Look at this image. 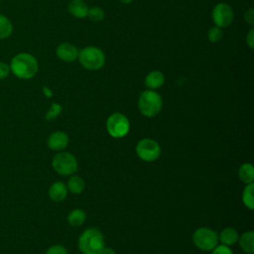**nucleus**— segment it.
Segmentation results:
<instances>
[{
	"instance_id": "f03ea898",
	"label": "nucleus",
	"mask_w": 254,
	"mask_h": 254,
	"mask_svg": "<svg viewBox=\"0 0 254 254\" xmlns=\"http://www.w3.org/2000/svg\"><path fill=\"white\" fill-rule=\"evenodd\" d=\"M103 247V235L96 228H87L78 238V248L83 254H99Z\"/></svg>"
},
{
	"instance_id": "9b49d317",
	"label": "nucleus",
	"mask_w": 254,
	"mask_h": 254,
	"mask_svg": "<svg viewBox=\"0 0 254 254\" xmlns=\"http://www.w3.org/2000/svg\"><path fill=\"white\" fill-rule=\"evenodd\" d=\"M68 144V137L62 131L53 132L48 138V146L54 151L64 150Z\"/></svg>"
},
{
	"instance_id": "f3484780",
	"label": "nucleus",
	"mask_w": 254,
	"mask_h": 254,
	"mask_svg": "<svg viewBox=\"0 0 254 254\" xmlns=\"http://www.w3.org/2000/svg\"><path fill=\"white\" fill-rule=\"evenodd\" d=\"M238 177L244 184H252L254 181V168L251 164H243L238 171Z\"/></svg>"
},
{
	"instance_id": "9d476101",
	"label": "nucleus",
	"mask_w": 254,
	"mask_h": 254,
	"mask_svg": "<svg viewBox=\"0 0 254 254\" xmlns=\"http://www.w3.org/2000/svg\"><path fill=\"white\" fill-rule=\"evenodd\" d=\"M56 54L59 59L64 62H72L78 57V50L69 43H63L58 46Z\"/></svg>"
},
{
	"instance_id": "7ed1b4c3",
	"label": "nucleus",
	"mask_w": 254,
	"mask_h": 254,
	"mask_svg": "<svg viewBox=\"0 0 254 254\" xmlns=\"http://www.w3.org/2000/svg\"><path fill=\"white\" fill-rule=\"evenodd\" d=\"M163 101L159 93L153 89H147L140 94L138 107L140 112L146 117L156 116L162 109Z\"/></svg>"
},
{
	"instance_id": "423d86ee",
	"label": "nucleus",
	"mask_w": 254,
	"mask_h": 254,
	"mask_svg": "<svg viewBox=\"0 0 254 254\" xmlns=\"http://www.w3.org/2000/svg\"><path fill=\"white\" fill-rule=\"evenodd\" d=\"M192 241L198 249L202 251H210L217 245L218 235L210 228L200 227L194 231Z\"/></svg>"
},
{
	"instance_id": "1a4fd4ad",
	"label": "nucleus",
	"mask_w": 254,
	"mask_h": 254,
	"mask_svg": "<svg viewBox=\"0 0 254 254\" xmlns=\"http://www.w3.org/2000/svg\"><path fill=\"white\" fill-rule=\"evenodd\" d=\"M211 17L215 26L219 28H226L230 26L233 21L232 8L226 3H218L212 9Z\"/></svg>"
},
{
	"instance_id": "dca6fc26",
	"label": "nucleus",
	"mask_w": 254,
	"mask_h": 254,
	"mask_svg": "<svg viewBox=\"0 0 254 254\" xmlns=\"http://www.w3.org/2000/svg\"><path fill=\"white\" fill-rule=\"evenodd\" d=\"M239 245L241 249L249 254L254 252V232L253 231H246L238 238Z\"/></svg>"
},
{
	"instance_id": "4468645a",
	"label": "nucleus",
	"mask_w": 254,
	"mask_h": 254,
	"mask_svg": "<svg viewBox=\"0 0 254 254\" xmlns=\"http://www.w3.org/2000/svg\"><path fill=\"white\" fill-rule=\"evenodd\" d=\"M165 76L160 70L149 72L145 78V85L148 89H157L164 84Z\"/></svg>"
},
{
	"instance_id": "0eeeda50",
	"label": "nucleus",
	"mask_w": 254,
	"mask_h": 254,
	"mask_svg": "<svg viewBox=\"0 0 254 254\" xmlns=\"http://www.w3.org/2000/svg\"><path fill=\"white\" fill-rule=\"evenodd\" d=\"M130 128V123L128 118L122 113L111 114L106 121V129L110 136L113 138H122L128 132Z\"/></svg>"
},
{
	"instance_id": "4be33fe9",
	"label": "nucleus",
	"mask_w": 254,
	"mask_h": 254,
	"mask_svg": "<svg viewBox=\"0 0 254 254\" xmlns=\"http://www.w3.org/2000/svg\"><path fill=\"white\" fill-rule=\"evenodd\" d=\"M87 16L91 21L99 22L104 18V11L100 7L94 6V7H91L88 9Z\"/></svg>"
},
{
	"instance_id": "2f4dec72",
	"label": "nucleus",
	"mask_w": 254,
	"mask_h": 254,
	"mask_svg": "<svg viewBox=\"0 0 254 254\" xmlns=\"http://www.w3.org/2000/svg\"><path fill=\"white\" fill-rule=\"evenodd\" d=\"M120 2H122V3H124V4H129V3H131L133 0H119Z\"/></svg>"
},
{
	"instance_id": "cd10ccee",
	"label": "nucleus",
	"mask_w": 254,
	"mask_h": 254,
	"mask_svg": "<svg viewBox=\"0 0 254 254\" xmlns=\"http://www.w3.org/2000/svg\"><path fill=\"white\" fill-rule=\"evenodd\" d=\"M244 20L249 24V25H254V10L253 8H249L245 14H244Z\"/></svg>"
},
{
	"instance_id": "a878e982",
	"label": "nucleus",
	"mask_w": 254,
	"mask_h": 254,
	"mask_svg": "<svg viewBox=\"0 0 254 254\" xmlns=\"http://www.w3.org/2000/svg\"><path fill=\"white\" fill-rule=\"evenodd\" d=\"M10 65L4 62H0V79L6 78L10 73Z\"/></svg>"
},
{
	"instance_id": "6e6552de",
	"label": "nucleus",
	"mask_w": 254,
	"mask_h": 254,
	"mask_svg": "<svg viewBox=\"0 0 254 254\" xmlns=\"http://www.w3.org/2000/svg\"><path fill=\"white\" fill-rule=\"evenodd\" d=\"M136 153L143 161L153 162L160 157L161 148L155 140L145 138L138 142L136 146Z\"/></svg>"
},
{
	"instance_id": "c756f323",
	"label": "nucleus",
	"mask_w": 254,
	"mask_h": 254,
	"mask_svg": "<svg viewBox=\"0 0 254 254\" xmlns=\"http://www.w3.org/2000/svg\"><path fill=\"white\" fill-rule=\"evenodd\" d=\"M99 254H116V253H115V251L112 248L104 246L103 249L99 252Z\"/></svg>"
},
{
	"instance_id": "c85d7f7f",
	"label": "nucleus",
	"mask_w": 254,
	"mask_h": 254,
	"mask_svg": "<svg viewBox=\"0 0 254 254\" xmlns=\"http://www.w3.org/2000/svg\"><path fill=\"white\" fill-rule=\"evenodd\" d=\"M246 43L250 49H253V47H254V29H251L249 31V33L247 34Z\"/></svg>"
},
{
	"instance_id": "ddd939ff",
	"label": "nucleus",
	"mask_w": 254,
	"mask_h": 254,
	"mask_svg": "<svg viewBox=\"0 0 254 254\" xmlns=\"http://www.w3.org/2000/svg\"><path fill=\"white\" fill-rule=\"evenodd\" d=\"M68 12L75 18H85L88 13V6L83 0H71L68 3Z\"/></svg>"
},
{
	"instance_id": "20e7f679",
	"label": "nucleus",
	"mask_w": 254,
	"mask_h": 254,
	"mask_svg": "<svg viewBox=\"0 0 254 254\" xmlns=\"http://www.w3.org/2000/svg\"><path fill=\"white\" fill-rule=\"evenodd\" d=\"M78 60L80 64L88 70L100 69L105 64V55L97 47L89 46L83 48L78 53Z\"/></svg>"
},
{
	"instance_id": "7c9ffc66",
	"label": "nucleus",
	"mask_w": 254,
	"mask_h": 254,
	"mask_svg": "<svg viewBox=\"0 0 254 254\" xmlns=\"http://www.w3.org/2000/svg\"><path fill=\"white\" fill-rule=\"evenodd\" d=\"M44 91H45V93L47 94V96H52V93H51L50 89H48L47 87H44Z\"/></svg>"
},
{
	"instance_id": "5701e85b",
	"label": "nucleus",
	"mask_w": 254,
	"mask_h": 254,
	"mask_svg": "<svg viewBox=\"0 0 254 254\" xmlns=\"http://www.w3.org/2000/svg\"><path fill=\"white\" fill-rule=\"evenodd\" d=\"M223 36V33H222V30L221 28L217 27V26H214V27H211L208 32H207V38L208 40L211 42V43H217L220 41V39L222 38Z\"/></svg>"
},
{
	"instance_id": "f257e3e1",
	"label": "nucleus",
	"mask_w": 254,
	"mask_h": 254,
	"mask_svg": "<svg viewBox=\"0 0 254 254\" xmlns=\"http://www.w3.org/2000/svg\"><path fill=\"white\" fill-rule=\"evenodd\" d=\"M10 70L18 78L30 79L34 77L38 71V62L33 55L20 53L11 60Z\"/></svg>"
},
{
	"instance_id": "393cba45",
	"label": "nucleus",
	"mask_w": 254,
	"mask_h": 254,
	"mask_svg": "<svg viewBox=\"0 0 254 254\" xmlns=\"http://www.w3.org/2000/svg\"><path fill=\"white\" fill-rule=\"evenodd\" d=\"M46 254H68V253H67L66 249L64 246H62V245H54V246L50 247L47 250Z\"/></svg>"
},
{
	"instance_id": "aec40b11",
	"label": "nucleus",
	"mask_w": 254,
	"mask_h": 254,
	"mask_svg": "<svg viewBox=\"0 0 254 254\" xmlns=\"http://www.w3.org/2000/svg\"><path fill=\"white\" fill-rule=\"evenodd\" d=\"M69 191H71L74 194L80 193L84 190V182L83 180L78 177V176H72L68 182H67V187H66Z\"/></svg>"
},
{
	"instance_id": "2eb2a0df",
	"label": "nucleus",
	"mask_w": 254,
	"mask_h": 254,
	"mask_svg": "<svg viewBox=\"0 0 254 254\" xmlns=\"http://www.w3.org/2000/svg\"><path fill=\"white\" fill-rule=\"evenodd\" d=\"M238 232L232 227L224 228L218 236V240H220V242L226 246L234 245L238 241Z\"/></svg>"
},
{
	"instance_id": "473e14b6",
	"label": "nucleus",
	"mask_w": 254,
	"mask_h": 254,
	"mask_svg": "<svg viewBox=\"0 0 254 254\" xmlns=\"http://www.w3.org/2000/svg\"><path fill=\"white\" fill-rule=\"evenodd\" d=\"M0 3H1V0H0Z\"/></svg>"
},
{
	"instance_id": "39448f33",
	"label": "nucleus",
	"mask_w": 254,
	"mask_h": 254,
	"mask_svg": "<svg viewBox=\"0 0 254 254\" xmlns=\"http://www.w3.org/2000/svg\"><path fill=\"white\" fill-rule=\"evenodd\" d=\"M52 166L58 174L63 176H69L77 171L75 157L67 152H61L55 155L52 161Z\"/></svg>"
},
{
	"instance_id": "bb28decb",
	"label": "nucleus",
	"mask_w": 254,
	"mask_h": 254,
	"mask_svg": "<svg viewBox=\"0 0 254 254\" xmlns=\"http://www.w3.org/2000/svg\"><path fill=\"white\" fill-rule=\"evenodd\" d=\"M60 111H61V106L57 103H53L50 111L47 113V119H52L56 117L60 113Z\"/></svg>"
},
{
	"instance_id": "a211bd4d",
	"label": "nucleus",
	"mask_w": 254,
	"mask_h": 254,
	"mask_svg": "<svg viewBox=\"0 0 254 254\" xmlns=\"http://www.w3.org/2000/svg\"><path fill=\"white\" fill-rule=\"evenodd\" d=\"M85 216H86V214L82 209L76 208L69 212V214L67 216V221L71 226L77 227V226H80L84 222Z\"/></svg>"
},
{
	"instance_id": "b1692460",
	"label": "nucleus",
	"mask_w": 254,
	"mask_h": 254,
	"mask_svg": "<svg viewBox=\"0 0 254 254\" xmlns=\"http://www.w3.org/2000/svg\"><path fill=\"white\" fill-rule=\"evenodd\" d=\"M211 254H233V252L231 251V249L229 248V246L226 245H216L213 249H212V253Z\"/></svg>"
},
{
	"instance_id": "412c9836",
	"label": "nucleus",
	"mask_w": 254,
	"mask_h": 254,
	"mask_svg": "<svg viewBox=\"0 0 254 254\" xmlns=\"http://www.w3.org/2000/svg\"><path fill=\"white\" fill-rule=\"evenodd\" d=\"M253 190H254V185L252 184H247L243 193H242V200L243 203L249 208L253 209L254 208V196H253Z\"/></svg>"
},
{
	"instance_id": "6ab92c4d",
	"label": "nucleus",
	"mask_w": 254,
	"mask_h": 254,
	"mask_svg": "<svg viewBox=\"0 0 254 254\" xmlns=\"http://www.w3.org/2000/svg\"><path fill=\"white\" fill-rule=\"evenodd\" d=\"M13 32V25L11 21L4 15L0 14V40L7 39Z\"/></svg>"
},
{
	"instance_id": "f8f14e48",
	"label": "nucleus",
	"mask_w": 254,
	"mask_h": 254,
	"mask_svg": "<svg viewBox=\"0 0 254 254\" xmlns=\"http://www.w3.org/2000/svg\"><path fill=\"white\" fill-rule=\"evenodd\" d=\"M67 195V188L63 182L54 183L49 189V196L52 200L59 202L64 200Z\"/></svg>"
}]
</instances>
